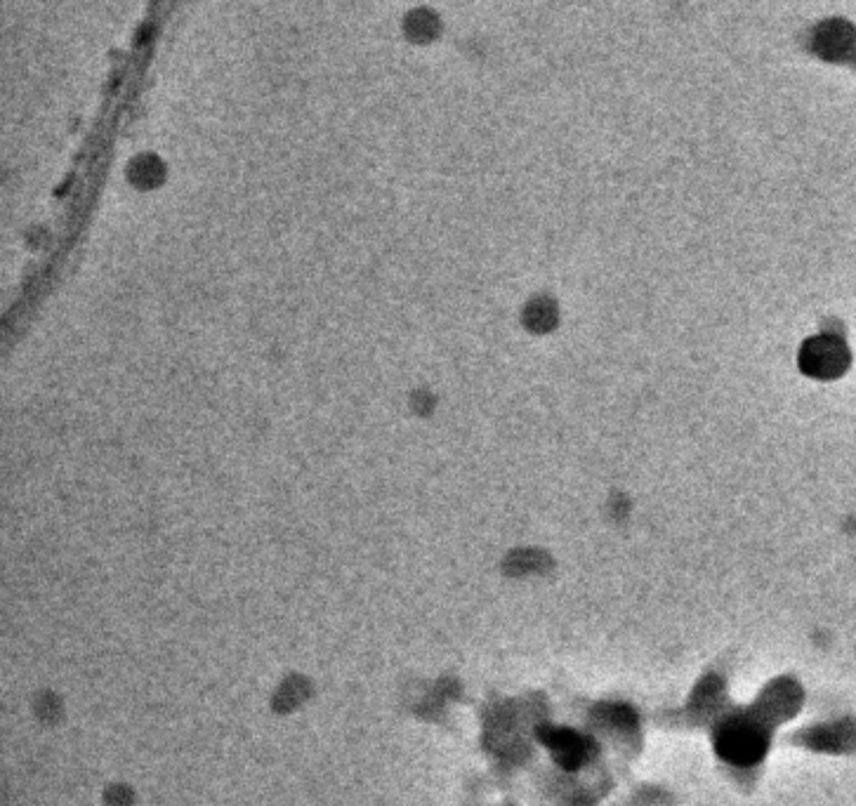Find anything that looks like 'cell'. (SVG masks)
<instances>
[{
  "mask_svg": "<svg viewBox=\"0 0 856 806\" xmlns=\"http://www.w3.org/2000/svg\"><path fill=\"white\" fill-rule=\"evenodd\" d=\"M109 797H116V802H111L114 806H128L130 804L128 788H114L109 792Z\"/></svg>",
  "mask_w": 856,
  "mask_h": 806,
  "instance_id": "3957f363",
  "label": "cell"
},
{
  "mask_svg": "<svg viewBox=\"0 0 856 806\" xmlns=\"http://www.w3.org/2000/svg\"><path fill=\"white\" fill-rule=\"evenodd\" d=\"M543 741L550 745V750L555 752V757L562 762L566 769H576L588 762L590 755V741L588 738L578 736L576 731H548L543 736Z\"/></svg>",
  "mask_w": 856,
  "mask_h": 806,
  "instance_id": "7a4b0ae2",
  "label": "cell"
},
{
  "mask_svg": "<svg viewBox=\"0 0 856 806\" xmlns=\"http://www.w3.org/2000/svg\"><path fill=\"white\" fill-rule=\"evenodd\" d=\"M717 752L736 766H753L767 752V736L750 722H729L717 733Z\"/></svg>",
  "mask_w": 856,
  "mask_h": 806,
  "instance_id": "6da1fadb",
  "label": "cell"
}]
</instances>
